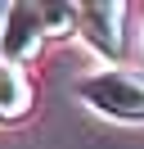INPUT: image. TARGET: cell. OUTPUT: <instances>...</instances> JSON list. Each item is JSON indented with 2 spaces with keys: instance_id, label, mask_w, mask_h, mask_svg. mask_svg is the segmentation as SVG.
Segmentation results:
<instances>
[{
  "instance_id": "6da1fadb",
  "label": "cell",
  "mask_w": 144,
  "mask_h": 149,
  "mask_svg": "<svg viewBox=\"0 0 144 149\" xmlns=\"http://www.w3.org/2000/svg\"><path fill=\"white\" fill-rule=\"evenodd\" d=\"M72 91H77V100L86 104V109L104 113V118L144 122V77L131 72V68H104V72H90V77H81Z\"/></svg>"
},
{
  "instance_id": "7a4b0ae2",
  "label": "cell",
  "mask_w": 144,
  "mask_h": 149,
  "mask_svg": "<svg viewBox=\"0 0 144 149\" xmlns=\"http://www.w3.org/2000/svg\"><path fill=\"white\" fill-rule=\"evenodd\" d=\"M41 41H45V5H9L0 27V50L9 54V63L32 59Z\"/></svg>"
},
{
  "instance_id": "3957f363",
  "label": "cell",
  "mask_w": 144,
  "mask_h": 149,
  "mask_svg": "<svg viewBox=\"0 0 144 149\" xmlns=\"http://www.w3.org/2000/svg\"><path fill=\"white\" fill-rule=\"evenodd\" d=\"M122 23H126V5H81L77 9V27H81V36L90 41V50L95 54H104V59H117L122 54Z\"/></svg>"
},
{
  "instance_id": "277c9868",
  "label": "cell",
  "mask_w": 144,
  "mask_h": 149,
  "mask_svg": "<svg viewBox=\"0 0 144 149\" xmlns=\"http://www.w3.org/2000/svg\"><path fill=\"white\" fill-rule=\"evenodd\" d=\"M32 109V81L18 63H0V122H18Z\"/></svg>"
}]
</instances>
